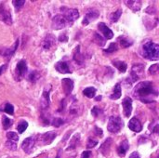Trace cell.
Segmentation results:
<instances>
[{
    "label": "cell",
    "mask_w": 159,
    "mask_h": 158,
    "mask_svg": "<svg viewBox=\"0 0 159 158\" xmlns=\"http://www.w3.org/2000/svg\"><path fill=\"white\" fill-rule=\"evenodd\" d=\"M132 95L143 103H150L156 102L158 97V91L153 82L143 81L135 86Z\"/></svg>",
    "instance_id": "cell-1"
},
{
    "label": "cell",
    "mask_w": 159,
    "mask_h": 158,
    "mask_svg": "<svg viewBox=\"0 0 159 158\" xmlns=\"http://www.w3.org/2000/svg\"><path fill=\"white\" fill-rule=\"evenodd\" d=\"M141 52L143 57L149 61L159 60V45L151 40H147L143 44Z\"/></svg>",
    "instance_id": "cell-2"
},
{
    "label": "cell",
    "mask_w": 159,
    "mask_h": 158,
    "mask_svg": "<svg viewBox=\"0 0 159 158\" xmlns=\"http://www.w3.org/2000/svg\"><path fill=\"white\" fill-rule=\"evenodd\" d=\"M124 128V122L118 115H112L109 118L107 129L111 133H118Z\"/></svg>",
    "instance_id": "cell-3"
},
{
    "label": "cell",
    "mask_w": 159,
    "mask_h": 158,
    "mask_svg": "<svg viewBox=\"0 0 159 158\" xmlns=\"http://www.w3.org/2000/svg\"><path fill=\"white\" fill-rule=\"evenodd\" d=\"M69 26H72V24L69 22V20L65 18L63 14H58L52 18L51 27L53 30H61Z\"/></svg>",
    "instance_id": "cell-4"
},
{
    "label": "cell",
    "mask_w": 159,
    "mask_h": 158,
    "mask_svg": "<svg viewBox=\"0 0 159 158\" xmlns=\"http://www.w3.org/2000/svg\"><path fill=\"white\" fill-rule=\"evenodd\" d=\"M144 70H145V65H143L142 63L134 64L131 68L130 78L129 77V79H131L130 82L133 83L141 78H143L144 76Z\"/></svg>",
    "instance_id": "cell-5"
},
{
    "label": "cell",
    "mask_w": 159,
    "mask_h": 158,
    "mask_svg": "<svg viewBox=\"0 0 159 158\" xmlns=\"http://www.w3.org/2000/svg\"><path fill=\"white\" fill-rule=\"evenodd\" d=\"M27 63H26V61L25 60H20L17 65H16V68H15V73H14V75H15V79L17 81H20L21 79H23V77L26 75L27 74Z\"/></svg>",
    "instance_id": "cell-6"
},
{
    "label": "cell",
    "mask_w": 159,
    "mask_h": 158,
    "mask_svg": "<svg viewBox=\"0 0 159 158\" xmlns=\"http://www.w3.org/2000/svg\"><path fill=\"white\" fill-rule=\"evenodd\" d=\"M0 20L7 25L12 24V17H11L10 10L4 3L0 4Z\"/></svg>",
    "instance_id": "cell-7"
},
{
    "label": "cell",
    "mask_w": 159,
    "mask_h": 158,
    "mask_svg": "<svg viewBox=\"0 0 159 158\" xmlns=\"http://www.w3.org/2000/svg\"><path fill=\"white\" fill-rule=\"evenodd\" d=\"M61 10L62 11V14L65 16V18L69 20V22L73 25L75 20L79 18V12L76 8H67V7H61Z\"/></svg>",
    "instance_id": "cell-8"
},
{
    "label": "cell",
    "mask_w": 159,
    "mask_h": 158,
    "mask_svg": "<svg viewBox=\"0 0 159 158\" xmlns=\"http://www.w3.org/2000/svg\"><path fill=\"white\" fill-rule=\"evenodd\" d=\"M100 17V11L96 8H89L86 12V15L84 17V20L82 21L83 25H88L89 22L94 21Z\"/></svg>",
    "instance_id": "cell-9"
},
{
    "label": "cell",
    "mask_w": 159,
    "mask_h": 158,
    "mask_svg": "<svg viewBox=\"0 0 159 158\" xmlns=\"http://www.w3.org/2000/svg\"><path fill=\"white\" fill-rule=\"evenodd\" d=\"M35 142H36L35 137H28V138H26L21 143V149L23 150V152L26 153V154H31L34 147Z\"/></svg>",
    "instance_id": "cell-10"
},
{
    "label": "cell",
    "mask_w": 159,
    "mask_h": 158,
    "mask_svg": "<svg viewBox=\"0 0 159 158\" xmlns=\"http://www.w3.org/2000/svg\"><path fill=\"white\" fill-rule=\"evenodd\" d=\"M55 69L61 74H72L73 73V70L70 67V64L65 61H58L55 65Z\"/></svg>",
    "instance_id": "cell-11"
},
{
    "label": "cell",
    "mask_w": 159,
    "mask_h": 158,
    "mask_svg": "<svg viewBox=\"0 0 159 158\" xmlns=\"http://www.w3.org/2000/svg\"><path fill=\"white\" fill-rule=\"evenodd\" d=\"M123 105V112L126 117H129L132 113V99L129 97H125L122 101Z\"/></svg>",
    "instance_id": "cell-12"
},
{
    "label": "cell",
    "mask_w": 159,
    "mask_h": 158,
    "mask_svg": "<svg viewBox=\"0 0 159 158\" xmlns=\"http://www.w3.org/2000/svg\"><path fill=\"white\" fill-rule=\"evenodd\" d=\"M57 137V133L54 131H48L46 132L44 134H42L40 136V140H41V143L43 145H49L52 143V142L55 140V138Z\"/></svg>",
    "instance_id": "cell-13"
},
{
    "label": "cell",
    "mask_w": 159,
    "mask_h": 158,
    "mask_svg": "<svg viewBox=\"0 0 159 158\" xmlns=\"http://www.w3.org/2000/svg\"><path fill=\"white\" fill-rule=\"evenodd\" d=\"M98 29L103 35L104 39H112L114 37V33L113 31L104 23V22H100L98 24Z\"/></svg>",
    "instance_id": "cell-14"
},
{
    "label": "cell",
    "mask_w": 159,
    "mask_h": 158,
    "mask_svg": "<svg viewBox=\"0 0 159 158\" xmlns=\"http://www.w3.org/2000/svg\"><path fill=\"white\" fill-rule=\"evenodd\" d=\"M56 43V38L53 34H48L46 35V37L44 38L43 42H42V48L44 50H48L50 49L52 47H54Z\"/></svg>",
    "instance_id": "cell-15"
},
{
    "label": "cell",
    "mask_w": 159,
    "mask_h": 158,
    "mask_svg": "<svg viewBox=\"0 0 159 158\" xmlns=\"http://www.w3.org/2000/svg\"><path fill=\"white\" fill-rule=\"evenodd\" d=\"M61 87L66 96L70 95L74 89V81L70 78H63L61 80Z\"/></svg>",
    "instance_id": "cell-16"
},
{
    "label": "cell",
    "mask_w": 159,
    "mask_h": 158,
    "mask_svg": "<svg viewBox=\"0 0 159 158\" xmlns=\"http://www.w3.org/2000/svg\"><path fill=\"white\" fill-rule=\"evenodd\" d=\"M50 104V99H49V89H45L42 93L41 99H40V107L42 110H46L49 107Z\"/></svg>",
    "instance_id": "cell-17"
},
{
    "label": "cell",
    "mask_w": 159,
    "mask_h": 158,
    "mask_svg": "<svg viewBox=\"0 0 159 158\" xmlns=\"http://www.w3.org/2000/svg\"><path fill=\"white\" fill-rule=\"evenodd\" d=\"M129 128L130 130H132L134 132H137V133H139V132H141L143 130V125L140 122V120L137 119L136 117H133V118H131L129 120Z\"/></svg>",
    "instance_id": "cell-18"
},
{
    "label": "cell",
    "mask_w": 159,
    "mask_h": 158,
    "mask_svg": "<svg viewBox=\"0 0 159 158\" xmlns=\"http://www.w3.org/2000/svg\"><path fill=\"white\" fill-rule=\"evenodd\" d=\"M73 59H74V61H75V62L76 64H79V65H83L84 64L85 58H84V56L80 52V46H77L75 48L74 55H73Z\"/></svg>",
    "instance_id": "cell-19"
},
{
    "label": "cell",
    "mask_w": 159,
    "mask_h": 158,
    "mask_svg": "<svg viewBox=\"0 0 159 158\" xmlns=\"http://www.w3.org/2000/svg\"><path fill=\"white\" fill-rule=\"evenodd\" d=\"M113 143V140L111 138H108L100 147V152L103 155V156H108L111 150V146Z\"/></svg>",
    "instance_id": "cell-20"
},
{
    "label": "cell",
    "mask_w": 159,
    "mask_h": 158,
    "mask_svg": "<svg viewBox=\"0 0 159 158\" xmlns=\"http://www.w3.org/2000/svg\"><path fill=\"white\" fill-rule=\"evenodd\" d=\"M19 44H20V40H19V38H18V39L15 41L14 45H13L11 47H9V48H5V50H4L2 56L7 57V58H11V57L13 56V54L16 52V50L18 49Z\"/></svg>",
    "instance_id": "cell-21"
},
{
    "label": "cell",
    "mask_w": 159,
    "mask_h": 158,
    "mask_svg": "<svg viewBox=\"0 0 159 158\" xmlns=\"http://www.w3.org/2000/svg\"><path fill=\"white\" fill-rule=\"evenodd\" d=\"M129 149V142L127 140H124L120 143V145L118 146V148H117V154H118V156L120 157H124L126 156V154H127V152H128Z\"/></svg>",
    "instance_id": "cell-22"
},
{
    "label": "cell",
    "mask_w": 159,
    "mask_h": 158,
    "mask_svg": "<svg viewBox=\"0 0 159 158\" xmlns=\"http://www.w3.org/2000/svg\"><path fill=\"white\" fill-rule=\"evenodd\" d=\"M125 4L127 5L128 7H129L132 11L137 12L140 11V9L142 8V1L140 0H133V1H125Z\"/></svg>",
    "instance_id": "cell-23"
},
{
    "label": "cell",
    "mask_w": 159,
    "mask_h": 158,
    "mask_svg": "<svg viewBox=\"0 0 159 158\" xmlns=\"http://www.w3.org/2000/svg\"><path fill=\"white\" fill-rule=\"evenodd\" d=\"M81 112H82V106L78 104L77 101L76 102H74L69 109V114L74 116H78L81 114Z\"/></svg>",
    "instance_id": "cell-24"
},
{
    "label": "cell",
    "mask_w": 159,
    "mask_h": 158,
    "mask_svg": "<svg viewBox=\"0 0 159 158\" xmlns=\"http://www.w3.org/2000/svg\"><path fill=\"white\" fill-rule=\"evenodd\" d=\"M118 42H119L120 46H121L122 47H125V48L129 47H131V46L133 45V41H132L131 39H129V37L124 36V35L118 37Z\"/></svg>",
    "instance_id": "cell-25"
},
{
    "label": "cell",
    "mask_w": 159,
    "mask_h": 158,
    "mask_svg": "<svg viewBox=\"0 0 159 158\" xmlns=\"http://www.w3.org/2000/svg\"><path fill=\"white\" fill-rule=\"evenodd\" d=\"M121 97V85L120 83L116 84L114 89H113V93L110 96L111 100H118Z\"/></svg>",
    "instance_id": "cell-26"
},
{
    "label": "cell",
    "mask_w": 159,
    "mask_h": 158,
    "mask_svg": "<svg viewBox=\"0 0 159 158\" xmlns=\"http://www.w3.org/2000/svg\"><path fill=\"white\" fill-rule=\"evenodd\" d=\"M79 142H80V134L77 133V134H75V135L71 139L70 143H69V147L67 148V151L75 149L76 146H77V144L79 143Z\"/></svg>",
    "instance_id": "cell-27"
},
{
    "label": "cell",
    "mask_w": 159,
    "mask_h": 158,
    "mask_svg": "<svg viewBox=\"0 0 159 158\" xmlns=\"http://www.w3.org/2000/svg\"><path fill=\"white\" fill-rule=\"evenodd\" d=\"M114 65L119 70V72L121 73H126L127 69H128V64L123 61H113Z\"/></svg>",
    "instance_id": "cell-28"
},
{
    "label": "cell",
    "mask_w": 159,
    "mask_h": 158,
    "mask_svg": "<svg viewBox=\"0 0 159 158\" xmlns=\"http://www.w3.org/2000/svg\"><path fill=\"white\" fill-rule=\"evenodd\" d=\"M96 92H97V89L93 87H89V88H87L83 90V95L86 96L87 98L89 99H92L95 97L96 95Z\"/></svg>",
    "instance_id": "cell-29"
},
{
    "label": "cell",
    "mask_w": 159,
    "mask_h": 158,
    "mask_svg": "<svg viewBox=\"0 0 159 158\" xmlns=\"http://www.w3.org/2000/svg\"><path fill=\"white\" fill-rule=\"evenodd\" d=\"M40 77H41V75H40V74L37 71H32V72H30L28 74V77L27 78H28V80L30 82L35 83L36 81H38L40 79Z\"/></svg>",
    "instance_id": "cell-30"
},
{
    "label": "cell",
    "mask_w": 159,
    "mask_h": 158,
    "mask_svg": "<svg viewBox=\"0 0 159 158\" xmlns=\"http://www.w3.org/2000/svg\"><path fill=\"white\" fill-rule=\"evenodd\" d=\"M13 125V120L7 117L6 115H3V118H2V126H3V129L5 130H7L11 126Z\"/></svg>",
    "instance_id": "cell-31"
},
{
    "label": "cell",
    "mask_w": 159,
    "mask_h": 158,
    "mask_svg": "<svg viewBox=\"0 0 159 158\" xmlns=\"http://www.w3.org/2000/svg\"><path fill=\"white\" fill-rule=\"evenodd\" d=\"M28 128V123L25 121V120H21L18 125H17V130H18V132L20 133V134H22L25 130H26V129Z\"/></svg>",
    "instance_id": "cell-32"
},
{
    "label": "cell",
    "mask_w": 159,
    "mask_h": 158,
    "mask_svg": "<svg viewBox=\"0 0 159 158\" xmlns=\"http://www.w3.org/2000/svg\"><path fill=\"white\" fill-rule=\"evenodd\" d=\"M121 15H122V9H121V8H119V9H117L116 11L113 12V13L111 14V16H110L111 22H116V21L119 20V18H120Z\"/></svg>",
    "instance_id": "cell-33"
},
{
    "label": "cell",
    "mask_w": 159,
    "mask_h": 158,
    "mask_svg": "<svg viewBox=\"0 0 159 158\" xmlns=\"http://www.w3.org/2000/svg\"><path fill=\"white\" fill-rule=\"evenodd\" d=\"M94 41L100 46V47H103L105 45V39L98 33H94Z\"/></svg>",
    "instance_id": "cell-34"
},
{
    "label": "cell",
    "mask_w": 159,
    "mask_h": 158,
    "mask_svg": "<svg viewBox=\"0 0 159 158\" xmlns=\"http://www.w3.org/2000/svg\"><path fill=\"white\" fill-rule=\"evenodd\" d=\"M51 124H52V126L55 127V128H60L61 126H62V125L64 124V120L61 119V118H60V117H55V118L52 120Z\"/></svg>",
    "instance_id": "cell-35"
},
{
    "label": "cell",
    "mask_w": 159,
    "mask_h": 158,
    "mask_svg": "<svg viewBox=\"0 0 159 158\" xmlns=\"http://www.w3.org/2000/svg\"><path fill=\"white\" fill-rule=\"evenodd\" d=\"M7 138L8 141L15 142L19 141V136H18V134L15 133V132H11V131L7 133Z\"/></svg>",
    "instance_id": "cell-36"
},
{
    "label": "cell",
    "mask_w": 159,
    "mask_h": 158,
    "mask_svg": "<svg viewBox=\"0 0 159 158\" xmlns=\"http://www.w3.org/2000/svg\"><path fill=\"white\" fill-rule=\"evenodd\" d=\"M4 112L8 114V115H12L14 114V106L12 104L8 103V102L6 103V105L4 107Z\"/></svg>",
    "instance_id": "cell-37"
},
{
    "label": "cell",
    "mask_w": 159,
    "mask_h": 158,
    "mask_svg": "<svg viewBox=\"0 0 159 158\" xmlns=\"http://www.w3.org/2000/svg\"><path fill=\"white\" fill-rule=\"evenodd\" d=\"M97 144H98V141H97V140H95L94 138L89 137V140H88V142H87V148H88V149L94 148Z\"/></svg>",
    "instance_id": "cell-38"
},
{
    "label": "cell",
    "mask_w": 159,
    "mask_h": 158,
    "mask_svg": "<svg viewBox=\"0 0 159 158\" xmlns=\"http://www.w3.org/2000/svg\"><path fill=\"white\" fill-rule=\"evenodd\" d=\"M117 49H118L117 44L116 43H111L110 46H109V47L107 49H104V51L106 53H114V52L117 51Z\"/></svg>",
    "instance_id": "cell-39"
},
{
    "label": "cell",
    "mask_w": 159,
    "mask_h": 158,
    "mask_svg": "<svg viewBox=\"0 0 159 158\" xmlns=\"http://www.w3.org/2000/svg\"><path fill=\"white\" fill-rule=\"evenodd\" d=\"M6 147L10 150V151H16L17 150V144L15 142H11V141H7L6 142Z\"/></svg>",
    "instance_id": "cell-40"
},
{
    "label": "cell",
    "mask_w": 159,
    "mask_h": 158,
    "mask_svg": "<svg viewBox=\"0 0 159 158\" xmlns=\"http://www.w3.org/2000/svg\"><path fill=\"white\" fill-rule=\"evenodd\" d=\"M101 114H102V110H101L100 108H98L97 106H94L91 110V115L94 117H98Z\"/></svg>",
    "instance_id": "cell-41"
},
{
    "label": "cell",
    "mask_w": 159,
    "mask_h": 158,
    "mask_svg": "<svg viewBox=\"0 0 159 158\" xmlns=\"http://www.w3.org/2000/svg\"><path fill=\"white\" fill-rule=\"evenodd\" d=\"M158 71H159L158 64H153V65L149 68V73H150V74H153V75L157 74L158 73Z\"/></svg>",
    "instance_id": "cell-42"
},
{
    "label": "cell",
    "mask_w": 159,
    "mask_h": 158,
    "mask_svg": "<svg viewBox=\"0 0 159 158\" xmlns=\"http://www.w3.org/2000/svg\"><path fill=\"white\" fill-rule=\"evenodd\" d=\"M12 4H13V6H14V7L16 8V10H19L20 7H23V5L25 4V1H16V0H14V1H12Z\"/></svg>",
    "instance_id": "cell-43"
},
{
    "label": "cell",
    "mask_w": 159,
    "mask_h": 158,
    "mask_svg": "<svg viewBox=\"0 0 159 158\" xmlns=\"http://www.w3.org/2000/svg\"><path fill=\"white\" fill-rule=\"evenodd\" d=\"M94 133H95V135L98 136V137H102V135H103L102 129H100V128H98V127H95V128H94Z\"/></svg>",
    "instance_id": "cell-44"
},
{
    "label": "cell",
    "mask_w": 159,
    "mask_h": 158,
    "mask_svg": "<svg viewBox=\"0 0 159 158\" xmlns=\"http://www.w3.org/2000/svg\"><path fill=\"white\" fill-rule=\"evenodd\" d=\"M59 41L60 42H63V43H66L67 41H68V36H67V34L64 33V34H61L60 36H59Z\"/></svg>",
    "instance_id": "cell-45"
},
{
    "label": "cell",
    "mask_w": 159,
    "mask_h": 158,
    "mask_svg": "<svg viewBox=\"0 0 159 158\" xmlns=\"http://www.w3.org/2000/svg\"><path fill=\"white\" fill-rule=\"evenodd\" d=\"M91 156V152L90 151H85L82 153L81 155V158H89Z\"/></svg>",
    "instance_id": "cell-46"
},
{
    "label": "cell",
    "mask_w": 159,
    "mask_h": 158,
    "mask_svg": "<svg viewBox=\"0 0 159 158\" xmlns=\"http://www.w3.org/2000/svg\"><path fill=\"white\" fill-rule=\"evenodd\" d=\"M65 105H66V102H65V100L63 99V100L61 102V106H60L58 112H62V111L64 110V108H65Z\"/></svg>",
    "instance_id": "cell-47"
},
{
    "label": "cell",
    "mask_w": 159,
    "mask_h": 158,
    "mask_svg": "<svg viewBox=\"0 0 159 158\" xmlns=\"http://www.w3.org/2000/svg\"><path fill=\"white\" fill-rule=\"evenodd\" d=\"M129 158H141V157H140V155H139V153H138V152H133L132 154H130Z\"/></svg>",
    "instance_id": "cell-48"
},
{
    "label": "cell",
    "mask_w": 159,
    "mask_h": 158,
    "mask_svg": "<svg viewBox=\"0 0 159 158\" xmlns=\"http://www.w3.org/2000/svg\"><path fill=\"white\" fill-rule=\"evenodd\" d=\"M7 64H3V65H1V66H0V75L5 72V70L7 69Z\"/></svg>",
    "instance_id": "cell-49"
},
{
    "label": "cell",
    "mask_w": 159,
    "mask_h": 158,
    "mask_svg": "<svg viewBox=\"0 0 159 158\" xmlns=\"http://www.w3.org/2000/svg\"><path fill=\"white\" fill-rule=\"evenodd\" d=\"M61 152V151H60ZM60 152H59V154H58V156H57V157L56 158H61V154H60Z\"/></svg>",
    "instance_id": "cell-50"
},
{
    "label": "cell",
    "mask_w": 159,
    "mask_h": 158,
    "mask_svg": "<svg viewBox=\"0 0 159 158\" xmlns=\"http://www.w3.org/2000/svg\"><path fill=\"white\" fill-rule=\"evenodd\" d=\"M102 99V97L100 96V97H98V98H96V101H99V100H101Z\"/></svg>",
    "instance_id": "cell-51"
}]
</instances>
